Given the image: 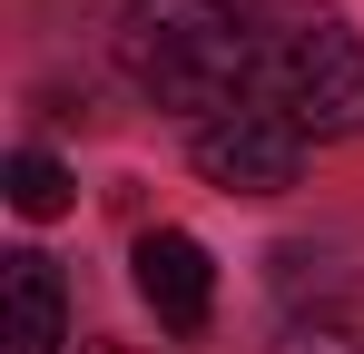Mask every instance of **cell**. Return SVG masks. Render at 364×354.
Segmentation results:
<instances>
[{
    "label": "cell",
    "instance_id": "6da1fadb",
    "mask_svg": "<svg viewBox=\"0 0 364 354\" xmlns=\"http://www.w3.org/2000/svg\"><path fill=\"white\" fill-rule=\"evenodd\" d=\"M256 20L246 0H119L109 10V50L119 69L187 118H227L246 109V79H256Z\"/></svg>",
    "mask_w": 364,
    "mask_h": 354
},
{
    "label": "cell",
    "instance_id": "7a4b0ae2",
    "mask_svg": "<svg viewBox=\"0 0 364 354\" xmlns=\"http://www.w3.org/2000/svg\"><path fill=\"white\" fill-rule=\"evenodd\" d=\"M256 79L305 138H355L364 128V40L335 10H266Z\"/></svg>",
    "mask_w": 364,
    "mask_h": 354
},
{
    "label": "cell",
    "instance_id": "3957f363",
    "mask_svg": "<svg viewBox=\"0 0 364 354\" xmlns=\"http://www.w3.org/2000/svg\"><path fill=\"white\" fill-rule=\"evenodd\" d=\"M187 158L207 187H227V197H286L305 177V128L286 109H227V118H197L187 128Z\"/></svg>",
    "mask_w": 364,
    "mask_h": 354
},
{
    "label": "cell",
    "instance_id": "277c9868",
    "mask_svg": "<svg viewBox=\"0 0 364 354\" xmlns=\"http://www.w3.org/2000/svg\"><path fill=\"white\" fill-rule=\"evenodd\" d=\"M128 266H138V295H148V315H158L168 335H197V325L217 315V266H207V246L187 227H148Z\"/></svg>",
    "mask_w": 364,
    "mask_h": 354
},
{
    "label": "cell",
    "instance_id": "5b68a950",
    "mask_svg": "<svg viewBox=\"0 0 364 354\" xmlns=\"http://www.w3.org/2000/svg\"><path fill=\"white\" fill-rule=\"evenodd\" d=\"M69 345V286L40 246L0 256V354H60Z\"/></svg>",
    "mask_w": 364,
    "mask_h": 354
},
{
    "label": "cell",
    "instance_id": "8992f818",
    "mask_svg": "<svg viewBox=\"0 0 364 354\" xmlns=\"http://www.w3.org/2000/svg\"><path fill=\"white\" fill-rule=\"evenodd\" d=\"M10 207H20V217H60L69 207V168L40 158V148H20V158H10Z\"/></svg>",
    "mask_w": 364,
    "mask_h": 354
},
{
    "label": "cell",
    "instance_id": "52a82bcc",
    "mask_svg": "<svg viewBox=\"0 0 364 354\" xmlns=\"http://www.w3.org/2000/svg\"><path fill=\"white\" fill-rule=\"evenodd\" d=\"M276 354H364V335L345 315H296V325L276 335Z\"/></svg>",
    "mask_w": 364,
    "mask_h": 354
},
{
    "label": "cell",
    "instance_id": "ba28073f",
    "mask_svg": "<svg viewBox=\"0 0 364 354\" xmlns=\"http://www.w3.org/2000/svg\"><path fill=\"white\" fill-rule=\"evenodd\" d=\"M79 354H119V345H79Z\"/></svg>",
    "mask_w": 364,
    "mask_h": 354
}]
</instances>
